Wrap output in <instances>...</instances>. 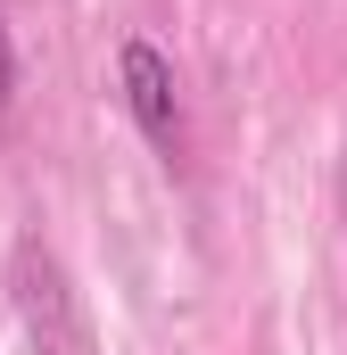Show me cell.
Listing matches in <instances>:
<instances>
[{"label": "cell", "mask_w": 347, "mask_h": 355, "mask_svg": "<svg viewBox=\"0 0 347 355\" xmlns=\"http://www.w3.org/2000/svg\"><path fill=\"white\" fill-rule=\"evenodd\" d=\"M339 190H347V182H339Z\"/></svg>", "instance_id": "4"}, {"label": "cell", "mask_w": 347, "mask_h": 355, "mask_svg": "<svg viewBox=\"0 0 347 355\" xmlns=\"http://www.w3.org/2000/svg\"><path fill=\"white\" fill-rule=\"evenodd\" d=\"M116 99H124L133 132L149 141V157H158L166 174H182V166H190V107H182L174 58L149 33H124V42H116Z\"/></svg>", "instance_id": "2"}, {"label": "cell", "mask_w": 347, "mask_h": 355, "mask_svg": "<svg viewBox=\"0 0 347 355\" xmlns=\"http://www.w3.org/2000/svg\"><path fill=\"white\" fill-rule=\"evenodd\" d=\"M8 306H17L33 355H91L83 297H75V281H67L58 248H50L42 232H17V240H8Z\"/></svg>", "instance_id": "1"}, {"label": "cell", "mask_w": 347, "mask_h": 355, "mask_svg": "<svg viewBox=\"0 0 347 355\" xmlns=\"http://www.w3.org/2000/svg\"><path fill=\"white\" fill-rule=\"evenodd\" d=\"M17 116V33H8V8H0V132Z\"/></svg>", "instance_id": "3"}]
</instances>
